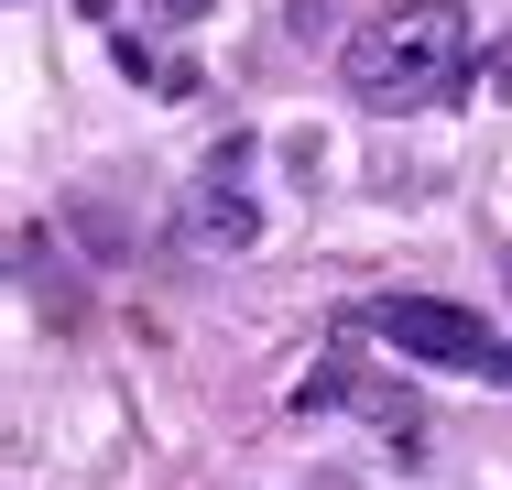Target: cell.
Here are the masks:
<instances>
[{
  "label": "cell",
  "mask_w": 512,
  "mask_h": 490,
  "mask_svg": "<svg viewBox=\"0 0 512 490\" xmlns=\"http://www.w3.org/2000/svg\"><path fill=\"white\" fill-rule=\"evenodd\" d=\"M186 229H197L207 251H251V240H262V207L240 196V175H197V207H186Z\"/></svg>",
  "instance_id": "3"
},
{
  "label": "cell",
  "mask_w": 512,
  "mask_h": 490,
  "mask_svg": "<svg viewBox=\"0 0 512 490\" xmlns=\"http://www.w3.org/2000/svg\"><path fill=\"white\" fill-rule=\"evenodd\" d=\"M338 77H349L360 109H425V98H447L469 77V11L458 0H404V11L360 22L349 55H338Z\"/></svg>",
  "instance_id": "1"
},
{
  "label": "cell",
  "mask_w": 512,
  "mask_h": 490,
  "mask_svg": "<svg viewBox=\"0 0 512 490\" xmlns=\"http://www.w3.org/2000/svg\"><path fill=\"white\" fill-rule=\"evenodd\" d=\"M371 338L404 349V360H436V371H491V382H512V338L491 316L447 305V294H382L371 305Z\"/></svg>",
  "instance_id": "2"
},
{
  "label": "cell",
  "mask_w": 512,
  "mask_h": 490,
  "mask_svg": "<svg viewBox=\"0 0 512 490\" xmlns=\"http://www.w3.org/2000/svg\"><path fill=\"white\" fill-rule=\"evenodd\" d=\"M153 11H164V22H197V11H218V0H153Z\"/></svg>",
  "instance_id": "5"
},
{
  "label": "cell",
  "mask_w": 512,
  "mask_h": 490,
  "mask_svg": "<svg viewBox=\"0 0 512 490\" xmlns=\"http://www.w3.org/2000/svg\"><path fill=\"white\" fill-rule=\"evenodd\" d=\"M491 88L512 98V33H502V44H491Z\"/></svg>",
  "instance_id": "4"
},
{
  "label": "cell",
  "mask_w": 512,
  "mask_h": 490,
  "mask_svg": "<svg viewBox=\"0 0 512 490\" xmlns=\"http://www.w3.org/2000/svg\"><path fill=\"white\" fill-rule=\"evenodd\" d=\"M502 294H512V251H502Z\"/></svg>",
  "instance_id": "6"
}]
</instances>
